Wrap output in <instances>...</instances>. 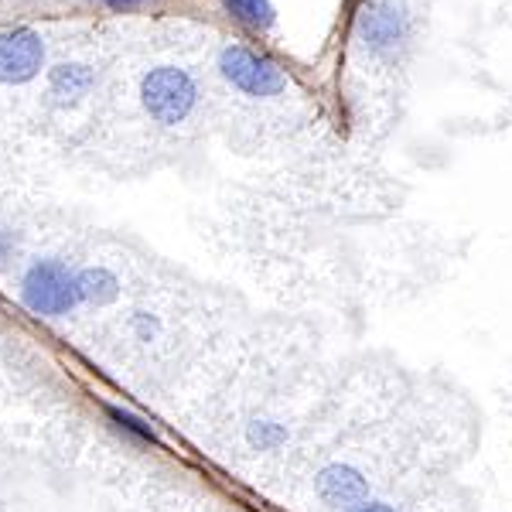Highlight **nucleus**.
Instances as JSON below:
<instances>
[{
  "label": "nucleus",
  "instance_id": "obj_1",
  "mask_svg": "<svg viewBox=\"0 0 512 512\" xmlns=\"http://www.w3.org/2000/svg\"><path fill=\"white\" fill-rule=\"evenodd\" d=\"M21 304L38 318H65L82 304L79 297V270H72L65 260L45 256V260H31L18 280Z\"/></svg>",
  "mask_w": 512,
  "mask_h": 512
},
{
  "label": "nucleus",
  "instance_id": "obj_2",
  "mask_svg": "<svg viewBox=\"0 0 512 512\" xmlns=\"http://www.w3.org/2000/svg\"><path fill=\"white\" fill-rule=\"evenodd\" d=\"M140 103L147 117L161 127H178L195 113L198 106V86L178 65H158L140 79Z\"/></svg>",
  "mask_w": 512,
  "mask_h": 512
},
{
  "label": "nucleus",
  "instance_id": "obj_3",
  "mask_svg": "<svg viewBox=\"0 0 512 512\" xmlns=\"http://www.w3.org/2000/svg\"><path fill=\"white\" fill-rule=\"evenodd\" d=\"M219 72L226 76V82L233 89L246 96H256V99H270V96H280L287 89V76L277 69L270 59L256 55L253 48H243V45H226L219 52Z\"/></svg>",
  "mask_w": 512,
  "mask_h": 512
},
{
  "label": "nucleus",
  "instance_id": "obj_4",
  "mask_svg": "<svg viewBox=\"0 0 512 512\" xmlns=\"http://www.w3.org/2000/svg\"><path fill=\"white\" fill-rule=\"evenodd\" d=\"M410 38V21L396 0H369L359 14V41L376 59H390Z\"/></svg>",
  "mask_w": 512,
  "mask_h": 512
},
{
  "label": "nucleus",
  "instance_id": "obj_5",
  "mask_svg": "<svg viewBox=\"0 0 512 512\" xmlns=\"http://www.w3.org/2000/svg\"><path fill=\"white\" fill-rule=\"evenodd\" d=\"M45 45L31 28L0 31V82H28L41 72Z\"/></svg>",
  "mask_w": 512,
  "mask_h": 512
},
{
  "label": "nucleus",
  "instance_id": "obj_6",
  "mask_svg": "<svg viewBox=\"0 0 512 512\" xmlns=\"http://www.w3.org/2000/svg\"><path fill=\"white\" fill-rule=\"evenodd\" d=\"M315 492H318V499L332 509H349L352 512V509H359L362 502H369L366 475L352 465H342V461L321 468L318 478H315Z\"/></svg>",
  "mask_w": 512,
  "mask_h": 512
},
{
  "label": "nucleus",
  "instance_id": "obj_7",
  "mask_svg": "<svg viewBox=\"0 0 512 512\" xmlns=\"http://www.w3.org/2000/svg\"><path fill=\"white\" fill-rule=\"evenodd\" d=\"M96 76L79 62H62L48 72V93H52L55 106H76L82 96L93 89Z\"/></svg>",
  "mask_w": 512,
  "mask_h": 512
},
{
  "label": "nucleus",
  "instance_id": "obj_8",
  "mask_svg": "<svg viewBox=\"0 0 512 512\" xmlns=\"http://www.w3.org/2000/svg\"><path fill=\"white\" fill-rule=\"evenodd\" d=\"M120 277L110 267H82L79 270V297L89 308H106L120 297Z\"/></svg>",
  "mask_w": 512,
  "mask_h": 512
},
{
  "label": "nucleus",
  "instance_id": "obj_9",
  "mask_svg": "<svg viewBox=\"0 0 512 512\" xmlns=\"http://www.w3.org/2000/svg\"><path fill=\"white\" fill-rule=\"evenodd\" d=\"M103 410H106V420L113 424V431L130 437L134 444H158V431H154L144 417L130 414V410H123V407H113V403H106Z\"/></svg>",
  "mask_w": 512,
  "mask_h": 512
},
{
  "label": "nucleus",
  "instance_id": "obj_10",
  "mask_svg": "<svg viewBox=\"0 0 512 512\" xmlns=\"http://www.w3.org/2000/svg\"><path fill=\"white\" fill-rule=\"evenodd\" d=\"M287 431L280 420H270V417H256L246 424V444H250L253 451H280L287 444Z\"/></svg>",
  "mask_w": 512,
  "mask_h": 512
},
{
  "label": "nucleus",
  "instance_id": "obj_11",
  "mask_svg": "<svg viewBox=\"0 0 512 512\" xmlns=\"http://www.w3.org/2000/svg\"><path fill=\"white\" fill-rule=\"evenodd\" d=\"M222 7L253 31H267L274 24V7L267 0H222Z\"/></svg>",
  "mask_w": 512,
  "mask_h": 512
},
{
  "label": "nucleus",
  "instance_id": "obj_12",
  "mask_svg": "<svg viewBox=\"0 0 512 512\" xmlns=\"http://www.w3.org/2000/svg\"><path fill=\"white\" fill-rule=\"evenodd\" d=\"M127 328H130V335H134L137 342H154V338L161 335V318L147 315V311H134V315L127 318Z\"/></svg>",
  "mask_w": 512,
  "mask_h": 512
},
{
  "label": "nucleus",
  "instance_id": "obj_13",
  "mask_svg": "<svg viewBox=\"0 0 512 512\" xmlns=\"http://www.w3.org/2000/svg\"><path fill=\"white\" fill-rule=\"evenodd\" d=\"M11 250H14V236H11V229H0V263L11 256Z\"/></svg>",
  "mask_w": 512,
  "mask_h": 512
},
{
  "label": "nucleus",
  "instance_id": "obj_14",
  "mask_svg": "<svg viewBox=\"0 0 512 512\" xmlns=\"http://www.w3.org/2000/svg\"><path fill=\"white\" fill-rule=\"evenodd\" d=\"M352 512H396V509L386 506V502H362V506L352 509Z\"/></svg>",
  "mask_w": 512,
  "mask_h": 512
},
{
  "label": "nucleus",
  "instance_id": "obj_15",
  "mask_svg": "<svg viewBox=\"0 0 512 512\" xmlns=\"http://www.w3.org/2000/svg\"><path fill=\"white\" fill-rule=\"evenodd\" d=\"M103 4H113V7H130V4H144V0H103Z\"/></svg>",
  "mask_w": 512,
  "mask_h": 512
}]
</instances>
